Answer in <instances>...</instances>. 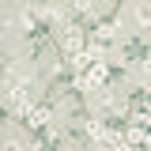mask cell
<instances>
[{
    "mask_svg": "<svg viewBox=\"0 0 151 151\" xmlns=\"http://www.w3.org/2000/svg\"><path fill=\"white\" fill-rule=\"evenodd\" d=\"M129 57H136V60H144V57H147V45H144L140 38H132V42H129Z\"/></svg>",
    "mask_w": 151,
    "mask_h": 151,
    "instance_id": "6da1fadb",
    "label": "cell"
},
{
    "mask_svg": "<svg viewBox=\"0 0 151 151\" xmlns=\"http://www.w3.org/2000/svg\"><path fill=\"white\" fill-rule=\"evenodd\" d=\"M45 34H49V23H42V19H34V23H30V38H34V42H42Z\"/></svg>",
    "mask_w": 151,
    "mask_h": 151,
    "instance_id": "7a4b0ae2",
    "label": "cell"
},
{
    "mask_svg": "<svg viewBox=\"0 0 151 151\" xmlns=\"http://www.w3.org/2000/svg\"><path fill=\"white\" fill-rule=\"evenodd\" d=\"M144 102H147V91H132V106H140V110H144Z\"/></svg>",
    "mask_w": 151,
    "mask_h": 151,
    "instance_id": "3957f363",
    "label": "cell"
}]
</instances>
